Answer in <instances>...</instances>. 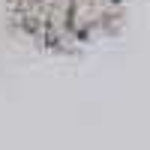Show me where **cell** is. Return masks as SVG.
<instances>
[{"label": "cell", "instance_id": "6da1fadb", "mask_svg": "<svg viewBox=\"0 0 150 150\" xmlns=\"http://www.w3.org/2000/svg\"><path fill=\"white\" fill-rule=\"evenodd\" d=\"M117 0H18L21 21L45 42H84L114 18Z\"/></svg>", "mask_w": 150, "mask_h": 150}]
</instances>
